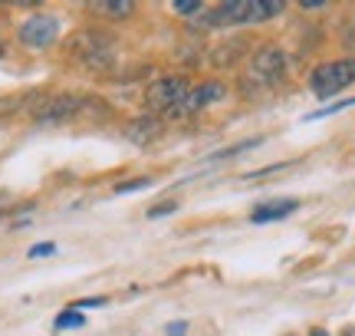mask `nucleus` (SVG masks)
Instances as JSON below:
<instances>
[{"instance_id": "nucleus-1", "label": "nucleus", "mask_w": 355, "mask_h": 336, "mask_svg": "<svg viewBox=\"0 0 355 336\" xmlns=\"http://www.w3.org/2000/svg\"><path fill=\"white\" fill-rule=\"evenodd\" d=\"M283 10L279 0H230V3H217L207 13L211 26H234V24H263L270 17Z\"/></svg>"}, {"instance_id": "nucleus-2", "label": "nucleus", "mask_w": 355, "mask_h": 336, "mask_svg": "<svg viewBox=\"0 0 355 336\" xmlns=\"http://www.w3.org/2000/svg\"><path fill=\"white\" fill-rule=\"evenodd\" d=\"M69 53L76 56L83 66L105 73L115 63V40L102 30H79L76 37L69 40Z\"/></svg>"}, {"instance_id": "nucleus-3", "label": "nucleus", "mask_w": 355, "mask_h": 336, "mask_svg": "<svg viewBox=\"0 0 355 336\" xmlns=\"http://www.w3.org/2000/svg\"><path fill=\"white\" fill-rule=\"evenodd\" d=\"M283 73H286V53L279 50V47H273V43H266L250 60V73L243 76V92L273 86V83L283 79Z\"/></svg>"}, {"instance_id": "nucleus-4", "label": "nucleus", "mask_w": 355, "mask_h": 336, "mask_svg": "<svg viewBox=\"0 0 355 336\" xmlns=\"http://www.w3.org/2000/svg\"><path fill=\"white\" fill-rule=\"evenodd\" d=\"M188 92H191V86L184 76L152 79L148 90H145V109H152L158 116H178V109L188 99Z\"/></svg>"}, {"instance_id": "nucleus-5", "label": "nucleus", "mask_w": 355, "mask_h": 336, "mask_svg": "<svg viewBox=\"0 0 355 336\" xmlns=\"http://www.w3.org/2000/svg\"><path fill=\"white\" fill-rule=\"evenodd\" d=\"M352 83H355V56L322 63L309 73V90L316 92L319 99H329L336 92H343L345 86H352Z\"/></svg>"}, {"instance_id": "nucleus-6", "label": "nucleus", "mask_w": 355, "mask_h": 336, "mask_svg": "<svg viewBox=\"0 0 355 336\" xmlns=\"http://www.w3.org/2000/svg\"><path fill=\"white\" fill-rule=\"evenodd\" d=\"M17 37L30 50H46L60 37V17H53V13H30L24 24H20Z\"/></svg>"}, {"instance_id": "nucleus-7", "label": "nucleus", "mask_w": 355, "mask_h": 336, "mask_svg": "<svg viewBox=\"0 0 355 336\" xmlns=\"http://www.w3.org/2000/svg\"><path fill=\"white\" fill-rule=\"evenodd\" d=\"M86 99L83 96H73V92H60V96H50L33 109V119L40 126H60V122H69L83 112Z\"/></svg>"}, {"instance_id": "nucleus-8", "label": "nucleus", "mask_w": 355, "mask_h": 336, "mask_svg": "<svg viewBox=\"0 0 355 336\" xmlns=\"http://www.w3.org/2000/svg\"><path fill=\"white\" fill-rule=\"evenodd\" d=\"M220 99H227V86H224V83H217V79H207V83H201V86H194V90L188 92V99L181 103L178 116L201 112L204 106H214V103H220Z\"/></svg>"}, {"instance_id": "nucleus-9", "label": "nucleus", "mask_w": 355, "mask_h": 336, "mask_svg": "<svg viewBox=\"0 0 355 336\" xmlns=\"http://www.w3.org/2000/svg\"><path fill=\"white\" fill-rule=\"evenodd\" d=\"M300 208V201L296 198H283V201H266V205L254 208L250 211V221H257V224H266V221H279L286 218V215H293Z\"/></svg>"}, {"instance_id": "nucleus-10", "label": "nucleus", "mask_w": 355, "mask_h": 336, "mask_svg": "<svg viewBox=\"0 0 355 336\" xmlns=\"http://www.w3.org/2000/svg\"><path fill=\"white\" fill-rule=\"evenodd\" d=\"M158 119L155 116H148V119H132L128 122V129H125V135L132 139V142H148V139H155L158 135Z\"/></svg>"}, {"instance_id": "nucleus-11", "label": "nucleus", "mask_w": 355, "mask_h": 336, "mask_svg": "<svg viewBox=\"0 0 355 336\" xmlns=\"http://www.w3.org/2000/svg\"><path fill=\"white\" fill-rule=\"evenodd\" d=\"M243 50H247V40H230V43H220V47H214V63L217 66H230Z\"/></svg>"}, {"instance_id": "nucleus-12", "label": "nucleus", "mask_w": 355, "mask_h": 336, "mask_svg": "<svg viewBox=\"0 0 355 336\" xmlns=\"http://www.w3.org/2000/svg\"><path fill=\"white\" fill-rule=\"evenodd\" d=\"M92 10L109 13V17H132V13H135V3H132V0H99V3H92Z\"/></svg>"}, {"instance_id": "nucleus-13", "label": "nucleus", "mask_w": 355, "mask_h": 336, "mask_svg": "<svg viewBox=\"0 0 355 336\" xmlns=\"http://www.w3.org/2000/svg\"><path fill=\"white\" fill-rule=\"evenodd\" d=\"M349 106H355V99H343V103H332V106H322V109H316V112H309V122L313 119H326V116H336V112H343V109H349Z\"/></svg>"}, {"instance_id": "nucleus-14", "label": "nucleus", "mask_w": 355, "mask_h": 336, "mask_svg": "<svg viewBox=\"0 0 355 336\" xmlns=\"http://www.w3.org/2000/svg\"><path fill=\"white\" fill-rule=\"evenodd\" d=\"M86 324V317H83V313H76V310H66V313H60V317H56V330H69V326H83Z\"/></svg>"}, {"instance_id": "nucleus-15", "label": "nucleus", "mask_w": 355, "mask_h": 336, "mask_svg": "<svg viewBox=\"0 0 355 336\" xmlns=\"http://www.w3.org/2000/svg\"><path fill=\"white\" fill-rule=\"evenodd\" d=\"M141 188H152V178H135V181H122V185H115V194H132V192H141Z\"/></svg>"}, {"instance_id": "nucleus-16", "label": "nucleus", "mask_w": 355, "mask_h": 336, "mask_svg": "<svg viewBox=\"0 0 355 336\" xmlns=\"http://www.w3.org/2000/svg\"><path fill=\"white\" fill-rule=\"evenodd\" d=\"M175 10L178 13H201V3H198V0H175Z\"/></svg>"}, {"instance_id": "nucleus-17", "label": "nucleus", "mask_w": 355, "mask_h": 336, "mask_svg": "<svg viewBox=\"0 0 355 336\" xmlns=\"http://www.w3.org/2000/svg\"><path fill=\"white\" fill-rule=\"evenodd\" d=\"M171 211H178L175 201H162L158 208H152V211H148V218H162V215H171Z\"/></svg>"}, {"instance_id": "nucleus-18", "label": "nucleus", "mask_w": 355, "mask_h": 336, "mask_svg": "<svg viewBox=\"0 0 355 336\" xmlns=\"http://www.w3.org/2000/svg\"><path fill=\"white\" fill-rule=\"evenodd\" d=\"M53 251H56V244H50V241H46V244H33L30 247V258H46Z\"/></svg>"}, {"instance_id": "nucleus-19", "label": "nucleus", "mask_w": 355, "mask_h": 336, "mask_svg": "<svg viewBox=\"0 0 355 336\" xmlns=\"http://www.w3.org/2000/svg\"><path fill=\"white\" fill-rule=\"evenodd\" d=\"M105 303V297H89V300H79V303H73V310H83V307H102Z\"/></svg>"}, {"instance_id": "nucleus-20", "label": "nucleus", "mask_w": 355, "mask_h": 336, "mask_svg": "<svg viewBox=\"0 0 355 336\" xmlns=\"http://www.w3.org/2000/svg\"><path fill=\"white\" fill-rule=\"evenodd\" d=\"M184 330H188V326H184L181 320H178V324H168L165 333H168V336H184Z\"/></svg>"}, {"instance_id": "nucleus-21", "label": "nucleus", "mask_w": 355, "mask_h": 336, "mask_svg": "<svg viewBox=\"0 0 355 336\" xmlns=\"http://www.w3.org/2000/svg\"><path fill=\"white\" fill-rule=\"evenodd\" d=\"M349 43L355 47V20H352V26H349Z\"/></svg>"}, {"instance_id": "nucleus-22", "label": "nucleus", "mask_w": 355, "mask_h": 336, "mask_svg": "<svg viewBox=\"0 0 355 336\" xmlns=\"http://www.w3.org/2000/svg\"><path fill=\"white\" fill-rule=\"evenodd\" d=\"M0 50H3V33H0Z\"/></svg>"}]
</instances>
